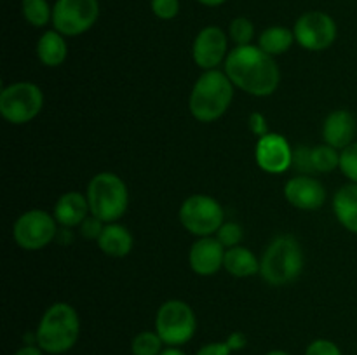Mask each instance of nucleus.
I'll list each match as a JSON object with an SVG mask.
<instances>
[{
    "label": "nucleus",
    "instance_id": "obj_1",
    "mask_svg": "<svg viewBox=\"0 0 357 355\" xmlns=\"http://www.w3.org/2000/svg\"><path fill=\"white\" fill-rule=\"evenodd\" d=\"M223 72L237 89L257 97L272 96L281 82L275 58L253 44L236 45L223 63Z\"/></svg>",
    "mask_w": 357,
    "mask_h": 355
},
{
    "label": "nucleus",
    "instance_id": "obj_2",
    "mask_svg": "<svg viewBox=\"0 0 357 355\" xmlns=\"http://www.w3.org/2000/svg\"><path fill=\"white\" fill-rule=\"evenodd\" d=\"M236 86L223 70H208L195 80L188 97V110L195 120L209 124L227 113Z\"/></svg>",
    "mask_w": 357,
    "mask_h": 355
},
{
    "label": "nucleus",
    "instance_id": "obj_3",
    "mask_svg": "<svg viewBox=\"0 0 357 355\" xmlns=\"http://www.w3.org/2000/svg\"><path fill=\"white\" fill-rule=\"evenodd\" d=\"M37 347L44 354L61 355L75 347L80 336V317L70 303H52L42 315L37 329Z\"/></svg>",
    "mask_w": 357,
    "mask_h": 355
},
{
    "label": "nucleus",
    "instance_id": "obj_4",
    "mask_svg": "<svg viewBox=\"0 0 357 355\" xmlns=\"http://www.w3.org/2000/svg\"><path fill=\"white\" fill-rule=\"evenodd\" d=\"M305 256L298 240L291 235H279L267 246L260 258V275L267 284L286 285L300 277Z\"/></svg>",
    "mask_w": 357,
    "mask_h": 355
},
{
    "label": "nucleus",
    "instance_id": "obj_5",
    "mask_svg": "<svg viewBox=\"0 0 357 355\" xmlns=\"http://www.w3.org/2000/svg\"><path fill=\"white\" fill-rule=\"evenodd\" d=\"M87 202L91 214L103 223H117L129 207V190L115 173H98L87 184Z\"/></svg>",
    "mask_w": 357,
    "mask_h": 355
},
{
    "label": "nucleus",
    "instance_id": "obj_6",
    "mask_svg": "<svg viewBox=\"0 0 357 355\" xmlns=\"http://www.w3.org/2000/svg\"><path fill=\"white\" fill-rule=\"evenodd\" d=\"M155 331L167 347H181L194 338L197 317L192 306L181 299H167L155 315Z\"/></svg>",
    "mask_w": 357,
    "mask_h": 355
},
{
    "label": "nucleus",
    "instance_id": "obj_7",
    "mask_svg": "<svg viewBox=\"0 0 357 355\" xmlns=\"http://www.w3.org/2000/svg\"><path fill=\"white\" fill-rule=\"evenodd\" d=\"M44 93L33 82L20 80L6 86L0 93V113L9 124L23 125L40 115Z\"/></svg>",
    "mask_w": 357,
    "mask_h": 355
},
{
    "label": "nucleus",
    "instance_id": "obj_8",
    "mask_svg": "<svg viewBox=\"0 0 357 355\" xmlns=\"http://www.w3.org/2000/svg\"><path fill=\"white\" fill-rule=\"evenodd\" d=\"M178 218L181 226L199 239V237L215 235L220 226L225 223V212L215 197L195 194L185 198Z\"/></svg>",
    "mask_w": 357,
    "mask_h": 355
},
{
    "label": "nucleus",
    "instance_id": "obj_9",
    "mask_svg": "<svg viewBox=\"0 0 357 355\" xmlns=\"http://www.w3.org/2000/svg\"><path fill=\"white\" fill-rule=\"evenodd\" d=\"M58 235V221L42 209H30L14 221V242L24 251H40Z\"/></svg>",
    "mask_w": 357,
    "mask_h": 355
},
{
    "label": "nucleus",
    "instance_id": "obj_10",
    "mask_svg": "<svg viewBox=\"0 0 357 355\" xmlns=\"http://www.w3.org/2000/svg\"><path fill=\"white\" fill-rule=\"evenodd\" d=\"M100 17L98 0H56L52 26L65 37H79L96 24Z\"/></svg>",
    "mask_w": 357,
    "mask_h": 355
},
{
    "label": "nucleus",
    "instance_id": "obj_11",
    "mask_svg": "<svg viewBox=\"0 0 357 355\" xmlns=\"http://www.w3.org/2000/svg\"><path fill=\"white\" fill-rule=\"evenodd\" d=\"M293 33L300 47L310 52H321L335 44L338 37V26L328 13L309 10L296 19Z\"/></svg>",
    "mask_w": 357,
    "mask_h": 355
},
{
    "label": "nucleus",
    "instance_id": "obj_12",
    "mask_svg": "<svg viewBox=\"0 0 357 355\" xmlns=\"http://www.w3.org/2000/svg\"><path fill=\"white\" fill-rule=\"evenodd\" d=\"M229 56V37L220 26H204L194 38L192 58L201 70H216Z\"/></svg>",
    "mask_w": 357,
    "mask_h": 355
},
{
    "label": "nucleus",
    "instance_id": "obj_13",
    "mask_svg": "<svg viewBox=\"0 0 357 355\" xmlns=\"http://www.w3.org/2000/svg\"><path fill=\"white\" fill-rule=\"evenodd\" d=\"M293 152L288 139L275 132L261 136L255 148V160L258 167L268 174H282L293 167Z\"/></svg>",
    "mask_w": 357,
    "mask_h": 355
},
{
    "label": "nucleus",
    "instance_id": "obj_14",
    "mask_svg": "<svg viewBox=\"0 0 357 355\" xmlns=\"http://www.w3.org/2000/svg\"><path fill=\"white\" fill-rule=\"evenodd\" d=\"M284 197L300 211H317L326 202V188L309 174L289 178L284 184Z\"/></svg>",
    "mask_w": 357,
    "mask_h": 355
},
{
    "label": "nucleus",
    "instance_id": "obj_15",
    "mask_svg": "<svg viewBox=\"0 0 357 355\" xmlns=\"http://www.w3.org/2000/svg\"><path fill=\"white\" fill-rule=\"evenodd\" d=\"M225 251L215 235L199 237L188 251V265L195 275L211 277L223 268Z\"/></svg>",
    "mask_w": 357,
    "mask_h": 355
},
{
    "label": "nucleus",
    "instance_id": "obj_16",
    "mask_svg": "<svg viewBox=\"0 0 357 355\" xmlns=\"http://www.w3.org/2000/svg\"><path fill=\"white\" fill-rule=\"evenodd\" d=\"M357 120L354 113L345 108L333 110L323 122V139L326 145L337 150L347 148L356 141Z\"/></svg>",
    "mask_w": 357,
    "mask_h": 355
},
{
    "label": "nucleus",
    "instance_id": "obj_17",
    "mask_svg": "<svg viewBox=\"0 0 357 355\" xmlns=\"http://www.w3.org/2000/svg\"><path fill=\"white\" fill-rule=\"evenodd\" d=\"M89 214L91 209L89 202H87V195L75 190L63 194L56 200L54 209H52V216L56 218L58 225L65 226V228L80 226V223Z\"/></svg>",
    "mask_w": 357,
    "mask_h": 355
},
{
    "label": "nucleus",
    "instance_id": "obj_18",
    "mask_svg": "<svg viewBox=\"0 0 357 355\" xmlns=\"http://www.w3.org/2000/svg\"><path fill=\"white\" fill-rule=\"evenodd\" d=\"M96 242L101 253L110 258L128 256L135 246L132 233L121 223H107Z\"/></svg>",
    "mask_w": 357,
    "mask_h": 355
},
{
    "label": "nucleus",
    "instance_id": "obj_19",
    "mask_svg": "<svg viewBox=\"0 0 357 355\" xmlns=\"http://www.w3.org/2000/svg\"><path fill=\"white\" fill-rule=\"evenodd\" d=\"M37 58L47 68H56L66 61L68 56V44L66 37L56 30H47L37 40Z\"/></svg>",
    "mask_w": 357,
    "mask_h": 355
},
{
    "label": "nucleus",
    "instance_id": "obj_20",
    "mask_svg": "<svg viewBox=\"0 0 357 355\" xmlns=\"http://www.w3.org/2000/svg\"><path fill=\"white\" fill-rule=\"evenodd\" d=\"M333 212L345 230L357 235V183H347L335 194Z\"/></svg>",
    "mask_w": 357,
    "mask_h": 355
},
{
    "label": "nucleus",
    "instance_id": "obj_21",
    "mask_svg": "<svg viewBox=\"0 0 357 355\" xmlns=\"http://www.w3.org/2000/svg\"><path fill=\"white\" fill-rule=\"evenodd\" d=\"M223 268L236 278H248L260 275V260L248 247L236 246L225 251Z\"/></svg>",
    "mask_w": 357,
    "mask_h": 355
},
{
    "label": "nucleus",
    "instance_id": "obj_22",
    "mask_svg": "<svg viewBox=\"0 0 357 355\" xmlns=\"http://www.w3.org/2000/svg\"><path fill=\"white\" fill-rule=\"evenodd\" d=\"M293 42H296L293 30H289L288 26H282V24H274V26H268L261 31L257 45L261 51L275 58V56H282L284 52H288Z\"/></svg>",
    "mask_w": 357,
    "mask_h": 355
},
{
    "label": "nucleus",
    "instance_id": "obj_23",
    "mask_svg": "<svg viewBox=\"0 0 357 355\" xmlns=\"http://www.w3.org/2000/svg\"><path fill=\"white\" fill-rule=\"evenodd\" d=\"M21 13L24 21L35 28L52 23V7L47 0H21Z\"/></svg>",
    "mask_w": 357,
    "mask_h": 355
},
{
    "label": "nucleus",
    "instance_id": "obj_24",
    "mask_svg": "<svg viewBox=\"0 0 357 355\" xmlns=\"http://www.w3.org/2000/svg\"><path fill=\"white\" fill-rule=\"evenodd\" d=\"M310 157H312L314 173H331L335 169H340V150L326 143L312 146Z\"/></svg>",
    "mask_w": 357,
    "mask_h": 355
},
{
    "label": "nucleus",
    "instance_id": "obj_25",
    "mask_svg": "<svg viewBox=\"0 0 357 355\" xmlns=\"http://www.w3.org/2000/svg\"><path fill=\"white\" fill-rule=\"evenodd\" d=\"M164 350V341L157 331H142L131 341L132 355H160Z\"/></svg>",
    "mask_w": 357,
    "mask_h": 355
},
{
    "label": "nucleus",
    "instance_id": "obj_26",
    "mask_svg": "<svg viewBox=\"0 0 357 355\" xmlns=\"http://www.w3.org/2000/svg\"><path fill=\"white\" fill-rule=\"evenodd\" d=\"M229 37L236 45H250L255 38V24L248 17H234L229 24Z\"/></svg>",
    "mask_w": 357,
    "mask_h": 355
},
{
    "label": "nucleus",
    "instance_id": "obj_27",
    "mask_svg": "<svg viewBox=\"0 0 357 355\" xmlns=\"http://www.w3.org/2000/svg\"><path fill=\"white\" fill-rule=\"evenodd\" d=\"M216 239L220 240L225 249H230V247H236L241 246L244 239V230L239 223H234V221H225L222 226H220L218 232L215 233Z\"/></svg>",
    "mask_w": 357,
    "mask_h": 355
},
{
    "label": "nucleus",
    "instance_id": "obj_28",
    "mask_svg": "<svg viewBox=\"0 0 357 355\" xmlns=\"http://www.w3.org/2000/svg\"><path fill=\"white\" fill-rule=\"evenodd\" d=\"M340 171L351 183H357V141L340 152Z\"/></svg>",
    "mask_w": 357,
    "mask_h": 355
},
{
    "label": "nucleus",
    "instance_id": "obj_29",
    "mask_svg": "<svg viewBox=\"0 0 357 355\" xmlns=\"http://www.w3.org/2000/svg\"><path fill=\"white\" fill-rule=\"evenodd\" d=\"M153 16L162 21L174 19L180 14V0H152L150 2Z\"/></svg>",
    "mask_w": 357,
    "mask_h": 355
},
{
    "label": "nucleus",
    "instance_id": "obj_30",
    "mask_svg": "<svg viewBox=\"0 0 357 355\" xmlns=\"http://www.w3.org/2000/svg\"><path fill=\"white\" fill-rule=\"evenodd\" d=\"M105 225H107V223L101 221L100 218L89 214L86 219H84L82 223H80V226H79L80 235H82L84 239H87V240H98V239H100L101 232H103Z\"/></svg>",
    "mask_w": 357,
    "mask_h": 355
},
{
    "label": "nucleus",
    "instance_id": "obj_31",
    "mask_svg": "<svg viewBox=\"0 0 357 355\" xmlns=\"http://www.w3.org/2000/svg\"><path fill=\"white\" fill-rule=\"evenodd\" d=\"M305 355H344V354H342L340 347H338L335 341L319 338V340H314L312 343H309V347H307L305 350Z\"/></svg>",
    "mask_w": 357,
    "mask_h": 355
},
{
    "label": "nucleus",
    "instance_id": "obj_32",
    "mask_svg": "<svg viewBox=\"0 0 357 355\" xmlns=\"http://www.w3.org/2000/svg\"><path fill=\"white\" fill-rule=\"evenodd\" d=\"M293 167L307 174L314 173L310 148H307V146H298V148H295V152H293Z\"/></svg>",
    "mask_w": 357,
    "mask_h": 355
},
{
    "label": "nucleus",
    "instance_id": "obj_33",
    "mask_svg": "<svg viewBox=\"0 0 357 355\" xmlns=\"http://www.w3.org/2000/svg\"><path fill=\"white\" fill-rule=\"evenodd\" d=\"M248 127H250V131L253 132L257 138L268 134L267 118H265V115L260 113V111H253V113L250 115V118H248Z\"/></svg>",
    "mask_w": 357,
    "mask_h": 355
},
{
    "label": "nucleus",
    "instance_id": "obj_34",
    "mask_svg": "<svg viewBox=\"0 0 357 355\" xmlns=\"http://www.w3.org/2000/svg\"><path fill=\"white\" fill-rule=\"evenodd\" d=\"M232 350L227 345V341H215V343H208L201 347L195 355H230Z\"/></svg>",
    "mask_w": 357,
    "mask_h": 355
},
{
    "label": "nucleus",
    "instance_id": "obj_35",
    "mask_svg": "<svg viewBox=\"0 0 357 355\" xmlns=\"http://www.w3.org/2000/svg\"><path fill=\"white\" fill-rule=\"evenodd\" d=\"M225 341L232 352L243 350V348H246V345H248L246 334L241 333V331H234V333H230L229 338H227Z\"/></svg>",
    "mask_w": 357,
    "mask_h": 355
},
{
    "label": "nucleus",
    "instance_id": "obj_36",
    "mask_svg": "<svg viewBox=\"0 0 357 355\" xmlns=\"http://www.w3.org/2000/svg\"><path fill=\"white\" fill-rule=\"evenodd\" d=\"M14 355H44V350L37 345H23Z\"/></svg>",
    "mask_w": 357,
    "mask_h": 355
},
{
    "label": "nucleus",
    "instance_id": "obj_37",
    "mask_svg": "<svg viewBox=\"0 0 357 355\" xmlns=\"http://www.w3.org/2000/svg\"><path fill=\"white\" fill-rule=\"evenodd\" d=\"M160 355H187L185 352H181L180 347H167L160 352Z\"/></svg>",
    "mask_w": 357,
    "mask_h": 355
},
{
    "label": "nucleus",
    "instance_id": "obj_38",
    "mask_svg": "<svg viewBox=\"0 0 357 355\" xmlns=\"http://www.w3.org/2000/svg\"><path fill=\"white\" fill-rule=\"evenodd\" d=\"M197 2L202 3V6H206V7H218V6H223L227 0H197Z\"/></svg>",
    "mask_w": 357,
    "mask_h": 355
},
{
    "label": "nucleus",
    "instance_id": "obj_39",
    "mask_svg": "<svg viewBox=\"0 0 357 355\" xmlns=\"http://www.w3.org/2000/svg\"><path fill=\"white\" fill-rule=\"evenodd\" d=\"M265 355H289V354L284 350H271L268 354H265Z\"/></svg>",
    "mask_w": 357,
    "mask_h": 355
}]
</instances>
